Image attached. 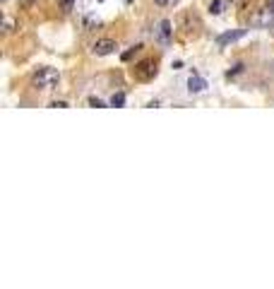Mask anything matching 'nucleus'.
I'll list each match as a JSON object with an SVG mask.
<instances>
[{
    "mask_svg": "<svg viewBox=\"0 0 274 289\" xmlns=\"http://www.w3.org/2000/svg\"><path fill=\"white\" fill-rule=\"evenodd\" d=\"M236 5H238V7H246V5H248V0H236Z\"/></svg>",
    "mask_w": 274,
    "mask_h": 289,
    "instance_id": "17",
    "label": "nucleus"
},
{
    "mask_svg": "<svg viewBox=\"0 0 274 289\" xmlns=\"http://www.w3.org/2000/svg\"><path fill=\"white\" fill-rule=\"evenodd\" d=\"M267 10H272L274 12V0H267Z\"/></svg>",
    "mask_w": 274,
    "mask_h": 289,
    "instance_id": "18",
    "label": "nucleus"
},
{
    "mask_svg": "<svg viewBox=\"0 0 274 289\" xmlns=\"http://www.w3.org/2000/svg\"><path fill=\"white\" fill-rule=\"evenodd\" d=\"M139 48H142V46L137 44V46H133L130 51H125V53H123V63H128V60H130V58L135 56V53H137V51H139Z\"/></svg>",
    "mask_w": 274,
    "mask_h": 289,
    "instance_id": "10",
    "label": "nucleus"
},
{
    "mask_svg": "<svg viewBox=\"0 0 274 289\" xmlns=\"http://www.w3.org/2000/svg\"><path fill=\"white\" fill-rule=\"evenodd\" d=\"M238 72H243V65H241V63H238V65H233V68L226 72V77H236Z\"/></svg>",
    "mask_w": 274,
    "mask_h": 289,
    "instance_id": "12",
    "label": "nucleus"
},
{
    "mask_svg": "<svg viewBox=\"0 0 274 289\" xmlns=\"http://www.w3.org/2000/svg\"><path fill=\"white\" fill-rule=\"evenodd\" d=\"M171 36H173V24H171V20H161L159 27H157V41L164 44V46H168V44H171Z\"/></svg>",
    "mask_w": 274,
    "mask_h": 289,
    "instance_id": "4",
    "label": "nucleus"
},
{
    "mask_svg": "<svg viewBox=\"0 0 274 289\" xmlns=\"http://www.w3.org/2000/svg\"><path fill=\"white\" fill-rule=\"evenodd\" d=\"M246 36V29H233V31H224L217 36V46H228V44H233V41H238V39H243Z\"/></svg>",
    "mask_w": 274,
    "mask_h": 289,
    "instance_id": "5",
    "label": "nucleus"
},
{
    "mask_svg": "<svg viewBox=\"0 0 274 289\" xmlns=\"http://www.w3.org/2000/svg\"><path fill=\"white\" fill-rule=\"evenodd\" d=\"M2 27H5V31H12V20H5Z\"/></svg>",
    "mask_w": 274,
    "mask_h": 289,
    "instance_id": "15",
    "label": "nucleus"
},
{
    "mask_svg": "<svg viewBox=\"0 0 274 289\" xmlns=\"http://www.w3.org/2000/svg\"><path fill=\"white\" fill-rule=\"evenodd\" d=\"M123 104H125V94H123V92H118V94H113V96H111V106L120 109Z\"/></svg>",
    "mask_w": 274,
    "mask_h": 289,
    "instance_id": "7",
    "label": "nucleus"
},
{
    "mask_svg": "<svg viewBox=\"0 0 274 289\" xmlns=\"http://www.w3.org/2000/svg\"><path fill=\"white\" fill-rule=\"evenodd\" d=\"M99 2H104V0H99Z\"/></svg>",
    "mask_w": 274,
    "mask_h": 289,
    "instance_id": "19",
    "label": "nucleus"
},
{
    "mask_svg": "<svg viewBox=\"0 0 274 289\" xmlns=\"http://www.w3.org/2000/svg\"><path fill=\"white\" fill-rule=\"evenodd\" d=\"M221 10H224V0H212L209 12H212V15H221Z\"/></svg>",
    "mask_w": 274,
    "mask_h": 289,
    "instance_id": "8",
    "label": "nucleus"
},
{
    "mask_svg": "<svg viewBox=\"0 0 274 289\" xmlns=\"http://www.w3.org/2000/svg\"><path fill=\"white\" fill-rule=\"evenodd\" d=\"M58 5H60V10H63V12H70V10H72V5H75V0H58Z\"/></svg>",
    "mask_w": 274,
    "mask_h": 289,
    "instance_id": "9",
    "label": "nucleus"
},
{
    "mask_svg": "<svg viewBox=\"0 0 274 289\" xmlns=\"http://www.w3.org/2000/svg\"><path fill=\"white\" fill-rule=\"evenodd\" d=\"M58 80H60L58 70H53V68H39L36 75H34V80H31V85H34V89H39V92H51V89L58 87Z\"/></svg>",
    "mask_w": 274,
    "mask_h": 289,
    "instance_id": "1",
    "label": "nucleus"
},
{
    "mask_svg": "<svg viewBox=\"0 0 274 289\" xmlns=\"http://www.w3.org/2000/svg\"><path fill=\"white\" fill-rule=\"evenodd\" d=\"M31 5H34V0H20V7H24V10H31Z\"/></svg>",
    "mask_w": 274,
    "mask_h": 289,
    "instance_id": "13",
    "label": "nucleus"
},
{
    "mask_svg": "<svg viewBox=\"0 0 274 289\" xmlns=\"http://www.w3.org/2000/svg\"><path fill=\"white\" fill-rule=\"evenodd\" d=\"M133 77L139 80V82H149V80H154V77H157V60H154V58H144V60H139L135 68H133Z\"/></svg>",
    "mask_w": 274,
    "mask_h": 289,
    "instance_id": "2",
    "label": "nucleus"
},
{
    "mask_svg": "<svg viewBox=\"0 0 274 289\" xmlns=\"http://www.w3.org/2000/svg\"><path fill=\"white\" fill-rule=\"evenodd\" d=\"M51 106H53V109H68V101H53Z\"/></svg>",
    "mask_w": 274,
    "mask_h": 289,
    "instance_id": "14",
    "label": "nucleus"
},
{
    "mask_svg": "<svg viewBox=\"0 0 274 289\" xmlns=\"http://www.w3.org/2000/svg\"><path fill=\"white\" fill-rule=\"evenodd\" d=\"M2 2H7V0H2Z\"/></svg>",
    "mask_w": 274,
    "mask_h": 289,
    "instance_id": "20",
    "label": "nucleus"
},
{
    "mask_svg": "<svg viewBox=\"0 0 274 289\" xmlns=\"http://www.w3.org/2000/svg\"><path fill=\"white\" fill-rule=\"evenodd\" d=\"M89 106H94V109H106V104H104L99 96H91V99H89Z\"/></svg>",
    "mask_w": 274,
    "mask_h": 289,
    "instance_id": "11",
    "label": "nucleus"
},
{
    "mask_svg": "<svg viewBox=\"0 0 274 289\" xmlns=\"http://www.w3.org/2000/svg\"><path fill=\"white\" fill-rule=\"evenodd\" d=\"M154 2H157V5H159V7H166V5H168V2H171V0H154Z\"/></svg>",
    "mask_w": 274,
    "mask_h": 289,
    "instance_id": "16",
    "label": "nucleus"
},
{
    "mask_svg": "<svg viewBox=\"0 0 274 289\" xmlns=\"http://www.w3.org/2000/svg\"><path fill=\"white\" fill-rule=\"evenodd\" d=\"M115 48H118V44H115L113 39H99V41L91 46V53L99 56V58H104V56H111Z\"/></svg>",
    "mask_w": 274,
    "mask_h": 289,
    "instance_id": "3",
    "label": "nucleus"
},
{
    "mask_svg": "<svg viewBox=\"0 0 274 289\" xmlns=\"http://www.w3.org/2000/svg\"><path fill=\"white\" fill-rule=\"evenodd\" d=\"M207 89V82L200 77V75H190V80H188V92L190 94H200V92H205Z\"/></svg>",
    "mask_w": 274,
    "mask_h": 289,
    "instance_id": "6",
    "label": "nucleus"
}]
</instances>
